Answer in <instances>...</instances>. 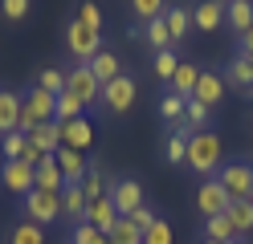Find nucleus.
Returning a JSON list of instances; mask_svg holds the SVG:
<instances>
[{"mask_svg": "<svg viewBox=\"0 0 253 244\" xmlns=\"http://www.w3.org/2000/svg\"><path fill=\"white\" fill-rule=\"evenodd\" d=\"M131 12H135L139 25H147V21H155V16L168 12V0H131Z\"/></svg>", "mask_w": 253, "mask_h": 244, "instance_id": "nucleus-34", "label": "nucleus"}, {"mask_svg": "<svg viewBox=\"0 0 253 244\" xmlns=\"http://www.w3.org/2000/svg\"><path fill=\"white\" fill-rule=\"evenodd\" d=\"M25 146H29V135H25V130H8V135H0V151H4V163L25 159Z\"/></svg>", "mask_w": 253, "mask_h": 244, "instance_id": "nucleus-32", "label": "nucleus"}, {"mask_svg": "<svg viewBox=\"0 0 253 244\" xmlns=\"http://www.w3.org/2000/svg\"><path fill=\"white\" fill-rule=\"evenodd\" d=\"M225 86L237 90V94H245V98H253V61H249V57L237 53V57L225 65Z\"/></svg>", "mask_w": 253, "mask_h": 244, "instance_id": "nucleus-12", "label": "nucleus"}, {"mask_svg": "<svg viewBox=\"0 0 253 244\" xmlns=\"http://www.w3.org/2000/svg\"><path fill=\"white\" fill-rule=\"evenodd\" d=\"M225 25L241 37V33L253 29V0H229L225 4Z\"/></svg>", "mask_w": 253, "mask_h": 244, "instance_id": "nucleus-19", "label": "nucleus"}, {"mask_svg": "<svg viewBox=\"0 0 253 244\" xmlns=\"http://www.w3.org/2000/svg\"><path fill=\"white\" fill-rule=\"evenodd\" d=\"M29 146H37L41 155H57L61 151V126L57 122H45L37 130H29Z\"/></svg>", "mask_w": 253, "mask_h": 244, "instance_id": "nucleus-21", "label": "nucleus"}, {"mask_svg": "<svg viewBox=\"0 0 253 244\" xmlns=\"http://www.w3.org/2000/svg\"><path fill=\"white\" fill-rule=\"evenodd\" d=\"M66 94L78 98L82 110H94V106H98V98H102V81L94 77L90 65H74V70H66Z\"/></svg>", "mask_w": 253, "mask_h": 244, "instance_id": "nucleus-6", "label": "nucleus"}, {"mask_svg": "<svg viewBox=\"0 0 253 244\" xmlns=\"http://www.w3.org/2000/svg\"><path fill=\"white\" fill-rule=\"evenodd\" d=\"M143 244H171V224L160 216V220H155L147 232H143Z\"/></svg>", "mask_w": 253, "mask_h": 244, "instance_id": "nucleus-41", "label": "nucleus"}, {"mask_svg": "<svg viewBox=\"0 0 253 244\" xmlns=\"http://www.w3.org/2000/svg\"><path fill=\"white\" fill-rule=\"evenodd\" d=\"M61 126V146H70V151H86V146L94 142V122L86 118H74V122H57Z\"/></svg>", "mask_w": 253, "mask_h": 244, "instance_id": "nucleus-14", "label": "nucleus"}, {"mask_svg": "<svg viewBox=\"0 0 253 244\" xmlns=\"http://www.w3.org/2000/svg\"><path fill=\"white\" fill-rule=\"evenodd\" d=\"M74 21H82V25H90V29H98L102 33V8L94 4V0H82V4H78V16Z\"/></svg>", "mask_w": 253, "mask_h": 244, "instance_id": "nucleus-40", "label": "nucleus"}, {"mask_svg": "<svg viewBox=\"0 0 253 244\" xmlns=\"http://www.w3.org/2000/svg\"><path fill=\"white\" fill-rule=\"evenodd\" d=\"M90 70H94V77H98L102 86H106V81H115V77L123 73V65H119V57H115V53H106V49H102V53L90 61Z\"/></svg>", "mask_w": 253, "mask_h": 244, "instance_id": "nucleus-30", "label": "nucleus"}, {"mask_svg": "<svg viewBox=\"0 0 253 244\" xmlns=\"http://www.w3.org/2000/svg\"><path fill=\"white\" fill-rule=\"evenodd\" d=\"M0 179H4V187H8V191H17V195H29V191L37 187L33 167H29V163H21V159L4 163V167H0Z\"/></svg>", "mask_w": 253, "mask_h": 244, "instance_id": "nucleus-13", "label": "nucleus"}, {"mask_svg": "<svg viewBox=\"0 0 253 244\" xmlns=\"http://www.w3.org/2000/svg\"><path fill=\"white\" fill-rule=\"evenodd\" d=\"M8 244H45V228H41V224H33V220H21L17 228H12Z\"/></svg>", "mask_w": 253, "mask_h": 244, "instance_id": "nucleus-33", "label": "nucleus"}, {"mask_svg": "<svg viewBox=\"0 0 253 244\" xmlns=\"http://www.w3.org/2000/svg\"><path fill=\"white\" fill-rule=\"evenodd\" d=\"M225 216H229V224H233L237 240H241V236H253V200H233Z\"/></svg>", "mask_w": 253, "mask_h": 244, "instance_id": "nucleus-22", "label": "nucleus"}, {"mask_svg": "<svg viewBox=\"0 0 253 244\" xmlns=\"http://www.w3.org/2000/svg\"><path fill=\"white\" fill-rule=\"evenodd\" d=\"M216 183L229 191V200H249V195H253V163H245V159L220 163Z\"/></svg>", "mask_w": 253, "mask_h": 244, "instance_id": "nucleus-5", "label": "nucleus"}, {"mask_svg": "<svg viewBox=\"0 0 253 244\" xmlns=\"http://www.w3.org/2000/svg\"><path fill=\"white\" fill-rule=\"evenodd\" d=\"M106 195H110V204H115V211H119V216H131L135 208H143V204H147V195H143V183H139V179H131V175L115 179Z\"/></svg>", "mask_w": 253, "mask_h": 244, "instance_id": "nucleus-8", "label": "nucleus"}, {"mask_svg": "<svg viewBox=\"0 0 253 244\" xmlns=\"http://www.w3.org/2000/svg\"><path fill=\"white\" fill-rule=\"evenodd\" d=\"M82 224H90V228H98V232L110 236V228L119 224V211H115V204H110V195H102V200H94V204L86 208V220H82Z\"/></svg>", "mask_w": 253, "mask_h": 244, "instance_id": "nucleus-15", "label": "nucleus"}, {"mask_svg": "<svg viewBox=\"0 0 253 244\" xmlns=\"http://www.w3.org/2000/svg\"><path fill=\"white\" fill-rule=\"evenodd\" d=\"M33 179H37L41 191H61V187H66V175H61V167H57L53 155H45L37 167H33Z\"/></svg>", "mask_w": 253, "mask_h": 244, "instance_id": "nucleus-18", "label": "nucleus"}, {"mask_svg": "<svg viewBox=\"0 0 253 244\" xmlns=\"http://www.w3.org/2000/svg\"><path fill=\"white\" fill-rule=\"evenodd\" d=\"M196 81H200V65H196V61H180L168 86H171V94H180V98H192Z\"/></svg>", "mask_w": 253, "mask_h": 244, "instance_id": "nucleus-20", "label": "nucleus"}, {"mask_svg": "<svg viewBox=\"0 0 253 244\" xmlns=\"http://www.w3.org/2000/svg\"><path fill=\"white\" fill-rule=\"evenodd\" d=\"M164 25H168V33H171V45H180L188 33H192V12H188V8H180V4H168Z\"/></svg>", "mask_w": 253, "mask_h": 244, "instance_id": "nucleus-23", "label": "nucleus"}, {"mask_svg": "<svg viewBox=\"0 0 253 244\" xmlns=\"http://www.w3.org/2000/svg\"><path fill=\"white\" fill-rule=\"evenodd\" d=\"M139 37H143L155 53H164V49H171V33H168V25H164V16H155V21H147V25H139Z\"/></svg>", "mask_w": 253, "mask_h": 244, "instance_id": "nucleus-25", "label": "nucleus"}, {"mask_svg": "<svg viewBox=\"0 0 253 244\" xmlns=\"http://www.w3.org/2000/svg\"><path fill=\"white\" fill-rule=\"evenodd\" d=\"M53 159H57L61 175H66V183H82V179H86V171H90V163L82 159V151H70V146H61Z\"/></svg>", "mask_w": 253, "mask_h": 244, "instance_id": "nucleus-16", "label": "nucleus"}, {"mask_svg": "<svg viewBox=\"0 0 253 244\" xmlns=\"http://www.w3.org/2000/svg\"><path fill=\"white\" fill-rule=\"evenodd\" d=\"M249 130H253V114H249Z\"/></svg>", "mask_w": 253, "mask_h": 244, "instance_id": "nucleus-46", "label": "nucleus"}, {"mask_svg": "<svg viewBox=\"0 0 253 244\" xmlns=\"http://www.w3.org/2000/svg\"><path fill=\"white\" fill-rule=\"evenodd\" d=\"M21 122V94L17 90H0V135L17 130Z\"/></svg>", "mask_w": 253, "mask_h": 244, "instance_id": "nucleus-24", "label": "nucleus"}, {"mask_svg": "<svg viewBox=\"0 0 253 244\" xmlns=\"http://www.w3.org/2000/svg\"><path fill=\"white\" fill-rule=\"evenodd\" d=\"M220 155H225L220 135H212V130H200V135L188 139V159H184V167H192L196 175L212 179V175L220 171Z\"/></svg>", "mask_w": 253, "mask_h": 244, "instance_id": "nucleus-1", "label": "nucleus"}, {"mask_svg": "<svg viewBox=\"0 0 253 244\" xmlns=\"http://www.w3.org/2000/svg\"><path fill=\"white\" fill-rule=\"evenodd\" d=\"M225 73H220V70H200V81H196V90H192V98H196V102H204V106H216L220 102V98H225Z\"/></svg>", "mask_w": 253, "mask_h": 244, "instance_id": "nucleus-11", "label": "nucleus"}, {"mask_svg": "<svg viewBox=\"0 0 253 244\" xmlns=\"http://www.w3.org/2000/svg\"><path fill=\"white\" fill-rule=\"evenodd\" d=\"M110 244H143V232H139L126 216H119V224L110 228Z\"/></svg>", "mask_w": 253, "mask_h": 244, "instance_id": "nucleus-35", "label": "nucleus"}, {"mask_svg": "<svg viewBox=\"0 0 253 244\" xmlns=\"http://www.w3.org/2000/svg\"><path fill=\"white\" fill-rule=\"evenodd\" d=\"M33 86H37V90H45V94H53V98H57V94H66V73H61V70H57V65H45V70L37 73V81H33Z\"/></svg>", "mask_w": 253, "mask_h": 244, "instance_id": "nucleus-31", "label": "nucleus"}, {"mask_svg": "<svg viewBox=\"0 0 253 244\" xmlns=\"http://www.w3.org/2000/svg\"><path fill=\"white\" fill-rule=\"evenodd\" d=\"M21 211H25V220H33V224H53L61 216V191H41L33 187L29 195H21Z\"/></svg>", "mask_w": 253, "mask_h": 244, "instance_id": "nucleus-7", "label": "nucleus"}, {"mask_svg": "<svg viewBox=\"0 0 253 244\" xmlns=\"http://www.w3.org/2000/svg\"><path fill=\"white\" fill-rule=\"evenodd\" d=\"M204 240H216V244H233V240H237V232H233L229 216H209V220H204Z\"/></svg>", "mask_w": 253, "mask_h": 244, "instance_id": "nucleus-29", "label": "nucleus"}, {"mask_svg": "<svg viewBox=\"0 0 253 244\" xmlns=\"http://www.w3.org/2000/svg\"><path fill=\"white\" fill-rule=\"evenodd\" d=\"M126 220H131V224L139 228V232H147V228H151L155 220H160V216H155V211H151V204H143V208H135V211H131V216H126Z\"/></svg>", "mask_w": 253, "mask_h": 244, "instance_id": "nucleus-43", "label": "nucleus"}, {"mask_svg": "<svg viewBox=\"0 0 253 244\" xmlns=\"http://www.w3.org/2000/svg\"><path fill=\"white\" fill-rule=\"evenodd\" d=\"M233 244H245V240H233Z\"/></svg>", "mask_w": 253, "mask_h": 244, "instance_id": "nucleus-48", "label": "nucleus"}, {"mask_svg": "<svg viewBox=\"0 0 253 244\" xmlns=\"http://www.w3.org/2000/svg\"><path fill=\"white\" fill-rule=\"evenodd\" d=\"M204 244H216V240H204Z\"/></svg>", "mask_w": 253, "mask_h": 244, "instance_id": "nucleus-47", "label": "nucleus"}, {"mask_svg": "<svg viewBox=\"0 0 253 244\" xmlns=\"http://www.w3.org/2000/svg\"><path fill=\"white\" fill-rule=\"evenodd\" d=\"M135 98H139V81H135L131 73H119L115 81H106V86H102L98 106L110 114V118H123V114L135 106Z\"/></svg>", "mask_w": 253, "mask_h": 244, "instance_id": "nucleus-4", "label": "nucleus"}, {"mask_svg": "<svg viewBox=\"0 0 253 244\" xmlns=\"http://www.w3.org/2000/svg\"><path fill=\"white\" fill-rule=\"evenodd\" d=\"M176 53H171V49H164V53H155L151 57V70H155V77H164V81H171V73H176Z\"/></svg>", "mask_w": 253, "mask_h": 244, "instance_id": "nucleus-39", "label": "nucleus"}, {"mask_svg": "<svg viewBox=\"0 0 253 244\" xmlns=\"http://www.w3.org/2000/svg\"><path fill=\"white\" fill-rule=\"evenodd\" d=\"M192 12V29L196 33H216L220 25H225V0H200Z\"/></svg>", "mask_w": 253, "mask_h": 244, "instance_id": "nucleus-10", "label": "nucleus"}, {"mask_svg": "<svg viewBox=\"0 0 253 244\" xmlns=\"http://www.w3.org/2000/svg\"><path fill=\"white\" fill-rule=\"evenodd\" d=\"M188 139H192V135H188V126H176V130L164 139V159H168V163H184V159H188Z\"/></svg>", "mask_w": 253, "mask_h": 244, "instance_id": "nucleus-27", "label": "nucleus"}, {"mask_svg": "<svg viewBox=\"0 0 253 244\" xmlns=\"http://www.w3.org/2000/svg\"><path fill=\"white\" fill-rule=\"evenodd\" d=\"M241 57H253V29L241 33Z\"/></svg>", "mask_w": 253, "mask_h": 244, "instance_id": "nucleus-45", "label": "nucleus"}, {"mask_svg": "<svg viewBox=\"0 0 253 244\" xmlns=\"http://www.w3.org/2000/svg\"><path fill=\"white\" fill-rule=\"evenodd\" d=\"M249 61H253V57H249Z\"/></svg>", "mask_w": 253, "mask_h": 244, "instance_id": "nucleus-51", "label": "nucleus"}, {"mask_svg": "<svg viewBox=\"0 0 253 244\" xmlns=\"http://www.w3.org/2000/svg\"><path fill=\"white\" fill-rule=\"evenodd\" d=\"M209 118H212V110L196 102V98H188L184 102V126H188V135H200V130H209Z\"/></svg>", "mask_w": 253, "mask_h": 244, "instance_id": "nucleus-26", "label": "nucleus"}, {"mask_svg": "<svg viewBox=\"0 0 253 244\" xmlns=\"http://www.w3.org/2000/svg\"><path fill=\"white\" fill-rule=\"evenodd\" d=\"M225 4H229V0H225Z\"/></svg>", "mask_w": 253, "mask_h": 244, "instance_id": "nucleus-50", "label": "nucleus"}, {"mask_svg": "<svg viewBox=\"0 0 253 244\" xmlns=\"http://www.w3.org/2000/svg\"><path fill=\"white\" fill-rule=\"evenodd\" d=\"M110 191V183L98 175V167H90L86 171V179H82V195H86V204H94V200H102V195Z\"/></svg>", "mask_w": 253, "mask_h": 244, "instance_id": "nucleus-36", "label": "nucleus"}, {"mask_svg": "<svg viewBox=\"0 0 253 244\" xmlns=\"http://www.w3.org/2000/svg\"><path fill=\"white\" fill-rule=\"evenodd\" d=\"M29 8H33V0H0V12H4V21H25Z\"/></svg>", "mask_w": 253, "mask_h": 244, "instance_id": "nucleus-42", "label": "nucleus"}, {"mask_svg": "<svg viewBox=\"0 0 253 244\" xmlns=\"http://www.w3.org/2000/svg\"><path fill=\"white\" fill-rule=\"evenodd\" d=\"M184 102H188V98H180V94H164L160 98V106H155V110H160V118L164 122H171V126H184Z\"/></svg>", "mask_w": 253, "mask_h": 244, "instance_id": "nucleus-28", "label": "nucleus"}, {"mask_svg": "<svg viewBox=\"0 0 253 244\" xmlns=\"http://www.w3.org/2000/svg\"><path fill=\"white\" fill-rule=\"evenodd\" d=\"M82 102L78 98H70V94H57V110H53V122H74V118H82Z\"/></svg>", "mask_w": 253, "mask_h": 244, "instance_id": "nucleus-37", "label": "nucleus"}, {"mask_svg": "<svg viewBox=\"0 0 253 244\" xmlns=\"http://www.w3.org/2000/svg\"><path fill=\"white\" fill-rule=\"evenodd\" d=\"M229 191L216 183V175L212 179H200V187H196V208H200V216L209 220V216H225L229 211Z\"/></svg>", "mask_w": 253, "mask_h": 244, "instance_id": "nucleus-9", "label": "nucleus"}, {"mask_svg": "<svg viewBox=\"0 0 253 244\" xmlns=\"http://www.w3.org/2000/svg\"><path fill=\"white\" fill-rule=\"evenodd\" d=\"M53 110H57V98H53V94L29 86V94H21V122H17V130H25V135H29V130L53 122Z\"/></svg>", "mask_w": 253, "mask_h": 244, "instance_id": "nucleus-3", "label": "nucleus"}, {"mask_svg": "<svg viewBox=\"0 0 253 244\" xmlns=\"http://www.w3.org/2000/svg\"><path fill=\"white\" fill-rule=\"evenodd\" d=\"M249 200H253V195H249Z\"/></svg>", "mask_w": 253, "mask_h": 244, "instance_id": "nucleus-49", "label": "nucleus"}, {"mask_svg": "<svg viewBox=\"0 0 253 244\" xmlns=\"http://www.w3.org/2000/svg\"><path fill=\"white\" fill-rule=\"evenodd\" d=\"M61 37H66V49H70L74 65H90L94 57L102 53V33L90 29V25H82V21H70Z\"/></svg>", "mask_w": 253, "mask_h": 244, "instance_id": "nucleus-2", "label": "nucleus"}, {"mask_svg": "<svg viewBox=\"0 0 253 244\" xmlns=\"http://www.w3.org/2000/svg\"><path fill=\"white\" fill-rule=\"evenodd\" d=\"M86 195H82V183H66L61 187V216L74 220V224H82L86 220Z\"/></svg>", "mask_w": 253, "mask_h": 244, "instance_id": "nucleus-17", "label": "nucleus"}, {"mask_svg": "<svg viewBox=\"0 0 253 244\" xmlns=\"http://www.w3.org/2000/svg\"><path fill=\"white\" fill-rule=\"evenodd\" d=\"M70 244H110V236H106V232H98V228H90V224H74Z\"/></svg>", "mask_w": 253, "mask_h": 244, "instance_id": "nucleus-38", "label": "nucleus"}, {"mask_svg": "<svg viewBox=\"0 0 253 244\" xmlns=\"http://www.w3.org/2000/svg\"><path fill=\"white\" fill-rule=\"evenodd\" d=\"M41 159H45V155L37 151V146H25V159H21V163H29V167H37V163H41Z\"/></svg>", "mask_w": 253, "mask_h": 244, "instance_id": "nucleus-44", "label": "nucleus"}]
</instances>
